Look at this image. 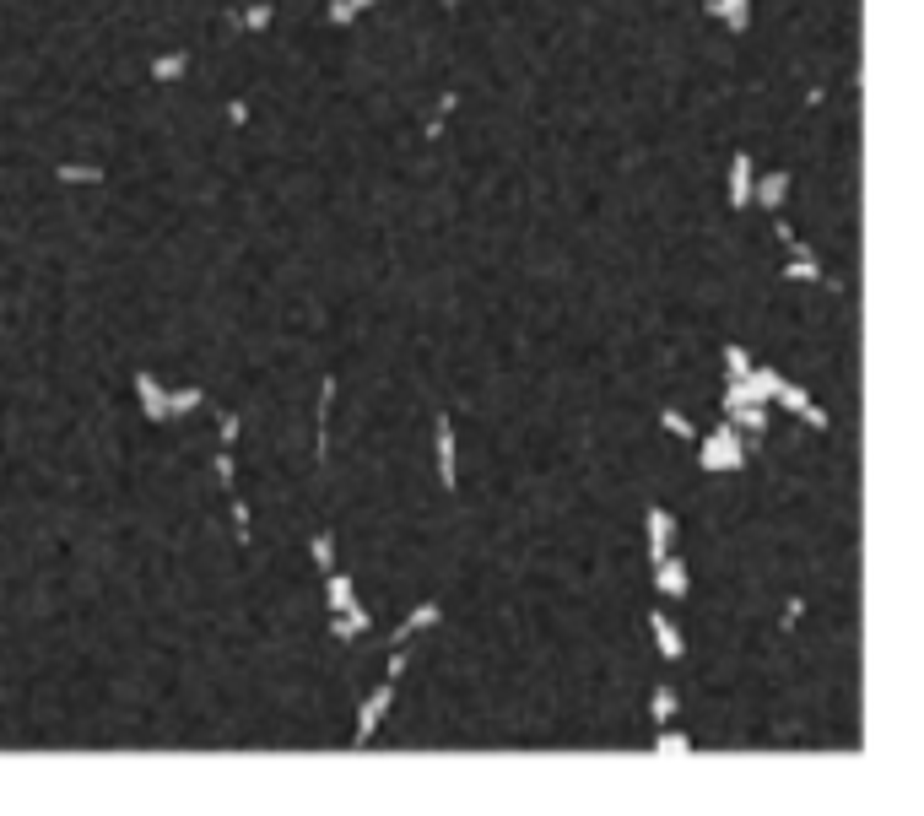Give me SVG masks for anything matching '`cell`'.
Wrapping results in <instances>:
<instances>
[{"instance_id":"6da1fadb","label":"cell","mask_w":924,"mask_h":816,"mask_svg":"<svg viewBox=\"0 0 924 816\" xmlns=\"http://www.w3.org/2000/svg\"><path fill=\"white\" fill-rule=\"evenodd\" d=\"M698 444V465L708 476H735L746 460H752V449H746V438H741V427H735L730 417L714 427L708 438H692Z\"/></svg>"},{"instance_id":"7a4b0ae2","label":"cell","mask_w":924,"mask_h":816,"mask_svg":"<svg viewBox=\"0 0 924 816\" xmlns=\"http://www.w3.org/2000/svg\"><path fill=\"white\" fill-rule=\"evenodd\" d=\"M433 444H438V487L454 498V492H460V438H454L449 411H438V417H433Z\"/></svg>"},{"instance_id":"3957f363","label":"cell","mask_w":924,"mask_h":816,"mask_svg":"<svg viewBox=\"0 0 924 816\" xmlns=\"http://www.w3.org/2000/svg\"><path fill=\"white\" fill-rule=\"evenodd\" d=\"M390 708H395V681L384 676L379 687H373L368 698H363V708H357V725H352V746H368L373 735H379V725H384V714H390Z\"/></svg>"},{"instance_id":"277c9868","label":"cell","mask_w":924,"mask_h":816,"mask_svg":"<svg viewBox=\"0 0 924 816\" xmlns=\"http://www.w3.org/2000/svg\"><path fill=\"white\" fill-rule=\"evenodd\" d=\"M773 400H779L784 411H795V417L806 422V427H816V433H827V427H833V417H827V411L811 400V390H806V384H789V379H784L779 390H773Z\"/></svg>"},{"instance_id":"5b68a950","label":"cell","mask_w":924,"mask_h":816,"mask_svg":"<svg viewBox=\"0 0 924 816\" xmlns=\"http://www.w3.org/2000/svg\"><path fill=\"white\" fill-rule=\"evenodd\" d=\"M336 390H341V379L325 373V379H319V411H314V460H319V471L330 465V406H336Z\"/></svg>"},{"instance_id":"8992f818","label":"cell","mask_w":924,"mask_h":816,"mask_svg":"<svg viewBox=\"0 0 924 816\" xmlns=\"http://www.w3.org/2000/svg\"><path fill=\"white\" fill-rule=\"evenodd\" d=\"M654 590H660L665 600H687V590H692V573H687V563H681L676 552H665L660 563H654Z\"/></svg>"},{"instance_id":"52a82bcc","label":"cell","mask_w":924,"mask_h":816,"mask_svg":"<svg viewBox=\"0 0 924 816\" xmlns=\"http://www.w3.org/2000/svg\"><path fill=\"white\" fill-rule=\"evenodd\" d=\"M130 384H136V400H141L146 422H168V384L157 379V373H146V368H141Z\"/></svg>"},{"instance_id":"ba28073f","label":"cell","mask_w":924,"mask_h":816,"mask_svg":"<svg viewBox=\"0 0 924 816\" xmlns=\"http://www.w3.org/2000/svg\"><path fill=\"white\" fill-rule=\"evenodd\" d=\"M325 633H330V638H341V644H352V638H363V633H373V617H368V611H363V600H357V606H346V611H330Z\"/></svg>"},{"instance_id":"9c48e42d","label":"cell","mask_w":924,"mask_h":816,"mask_svg":"<svg viewBox=\"0 0 924 816\" xmlns=\"http://www.w3.org/2000/svg\"><path fill=\"white\" fill-rule=\"evenodd\" d=\"M665 552H676V519H671V508L654 503L649 508V563H660Z\"/></svg>"},{"instance_id":"30bf717a","label":"cell","mask_w":924,"mask_h":816,"mask_svg":"<svg viewBox=\"0 0 924 816\" xmlns=\"http://www.w3.org/2000/svg\"><path fill=\"white\" fill-rule=\"evenodd\" d=\"M789 168H773V173H762V179L752 184V206H762V211H784V195H789Z\"/></svg>"},{"instance_id":"8fae6325","label":"cell","mask_w":924,"mask_h":816,"mask_svg":"<svg viewBox=\"0 0 924 816\" xmlns=\"http://www.w3.org/2000/svg\"><path fill=\"white\" fill-rule=\"evenodd\" d=\"M438 622H444V606H438V600H422L411 617H400V627L390 633V649L406 644V638H417V633H427V627H438Z\"/></svg>"},{"instance_id":"7c38bea8","label":"cell","mask_w":924,"mask_h":816,"mask_svg":"<svg viewBox=\"0 0 924 816\" xmlns=\"http://www.w3.org/2000/svg\"><path fill=\"white\" fill-rule=\"evenodd\" d=\"M649 633H654V649L665 654V660H681V654H687V644H681V627L665 617V611H649Z\"/></svg>"},{"instance_id":"4fadbf2b","label":"cell","mask_w":924,"mask_h":816,"mask_svg":"<svg viewBox=\"0 0 924 816\" xmlns=\"http://www.w3.org/2000/svg\"><path fill=\"white\" fill-rule=\"evenodd\" d=\"M752 206V152H735L730 157V211Z\"/></svg>"},{"instance_id":"5bb4252c","label":"cell","mask_w":924,"mask_h":816,"mask_svg":"<svg viewBox=\"0 0 924 816\" xmlns=\"http://www.w3.org/2000/svg\"><path fill=\"white\" fill-rule=\"evenodd\" d=\"M708 17L725 22V33H746L752 28V0H708Z\"/></svg>"},{"instance_id":"9a60e30c","label":"cell","mask_w":924,"mask_h":816,"mask_svg":"<svg viewBox=\"0 0 924 816\" xmlns=\"http://www.w3.org/2000/svg\"><path fill=\"white\" fill-rule=\"evenodd\" d=\"M784 282L827 287V276H822V265H816V254H811V249H795V254H789V265H784Z\"/></svg>"},{"instance_id":"2e32d148","label":"cell","mask_w":924,"mask_h":816,"mask_svg":"<svg viewBox=\"0 0 924 816\" xmlns=\"http://www.w3.org/2000/svg\"><path fill=\"white\" fill-rule=\"evenodd\" d=\"M276 22V0H254L249 11H227V28H244V33H265Z\"/></svg>"},{"instance_id":"e0dca14e","label":"cell","mask_w":924,"mask_h":816,"mask_svg":"<svg viewBox=\"0 0 924 816\" xmlns=\"http://www.w3.org/2000/svg\"><path fill=\"white\" fill-rule=\"evenodd\" d=\"M184 71H190V49H168V55H157L152 65H146L152 82H179Z\"/></svg>"},{"instance_id":"ac0fdd59","label":"cell","mask_w":924,"mask_h":816,"mask_svg":"<svg viewBox=\"0 0 924 816\" xmlns=\"http://www.w3.org/2000/svg\"><path fill=\"white\" fill-rule=\"evenodd\" d=\"M325 606H330V611L357 606V590H352V579H346L341 568H330V573H325Z\"/></svg>"},{"instance_id":"d6986e66","label":"cell","mask_w":924,"mask_h":816,"mask_svg":"<svg viewBox=\"0 0 924 816\" xmlns=\"http://www.w3.org/2000/svg\"><path fill=\"white\" fill-rule=\"evenodd\" d=\"M654 757H692V735L660 725V735H654Z\"/></svg>"},{"instance_id":"ffe728a7","label":"cell","mask_w":924,"mask_h":816,"mask_svg":"<svg viewBox=\"0 0 924 816\" xmlns=\"http://www.w3.org/2000/svg\"><path fill=\"white\" fill-rule=\"evenodd\" d=\"M676 708H681L676 687H654V698H649V719H654V725H671Z\"/></svg>"},{"instance_id":"44dd1931","label":"cell","mask_w":924,"mask_h":816,"mask_svg":"<svg viewBox=\"0 0 924 816\" xmlns=\"http://www.w3.org/2000/svg\"><path fill=\"white\" fill-rule=\"evenodd\" d=\"M730 422L741 427V433H752V444L762 433H768V406H741V411H730Z\"/></svg>"},{"instance_id":"7402d4cb","label":"cell","mask_w":924,"mask_h":816,"mask_svg":"<svg viewBox=\"0 0 924 816\" xmlns=\"http://www.w3.org/2000/svg\"><path fill=\"white\" fill-rule=\"evenodd\" d=\"M55 179L60 184H103V163H60Z\"/></svg>"},{"instance_id":"603a6c76","label":"cell","mask_w":924,"mask_h":816,"mask_svg":"<svg viewBox=\"0 0 924 816\" xmlns=\"http://www.w3.org/2000/svg\"><path fill=\"white\" fill-rule=\"evenodd\" d=\"M308 557H314V568H319V573H330V568H336V535L319 530L314 541H308Z\"/></svg>"},{"instance_id":"cb8c5ba5","label":"cell","mask_w":924,"mask_h":816,"mask_svg":"<svg viewBox=\"0 0 924 816\" xmlns=\"http://www.w3.org/2000/svg\"><path fill=\"white\" fill-rule=\"evenodd\" d=\"M227 508H233V525H238V546H254V519H249V503L238 498V487L227 492Z\"/></svg>"},{"instance_id":"d4e9b609","label":"cell","mask_w":924,"mask_h":816,"mask_svg":"<svg viewBox=\"0 0 924 816\" xmlns=\"http://www.w3.org/2000/svg\"><path fill=\"white\" fill-rule=\"evenodd\" d=\"M200 406H206V390H195V384L190 390H168V422L184 417V411H200Z\"/></svg>"},{"instance_id":"484cf974","label":"cell","mask_w":924,"mask_h":816,"mask_svg":"<svg viewBox=\"0 0 924 816\" xmlns=\"http://www.w3.org/2000/svg\"><path fill=\"white\" fill-rule=\"evenodd\" d=\"M752 373V352L741 341H725V379H746Z\"/></svg>"},{"instance_id":"4316f807","label":"cell","mask_w":924,"mask_h":816,"mask_svg":"<svg viewBox=\"0 0 924 816\" xmlns=\"http://www.w3.org/2000/svg\"><path fill=\"white\" fill-rule=\"evenodd\" d=\"M660 427H665L671 438H681V444H692V438H698V427L681 417V411H660Z\"/></svg>"},{"instance_id":"83f0119b","label":"cell","mask_w":924,"mask_h":816,"mask_svg":"<svg viewBox=\"0 0 924 816\" xmlns=\"http://www.w3.org/2000/svg\"><path fill=\"white\" fill-rule=\"evenodd\" d=\"M211 465H217V487H222V492H233V487H238V460H233V449H222Z\"/></svg>"},{"instance_id":"f1b7e54d","label":"cell","mask_w":924,"mask_h":816,"mask_svg":"<svg viewBox=\"0 0 924 816\" xmlns=\"http://www.w3.org/2000/svg\"><path fill=\"white\" fill-rule=\"evenodd\" d=\"M460 109V92H444V98H438V109H433V119H427V136H438V130H444V119Z\"/></svg>"},{"instance_id":"f546056e","label":"cell","mask_w":924,"mask_h":816,"mask_svg":"<svg viewBox=\"0 0 924 816\" xmlns=\"http://www.w3.org/2000/svg\"><path fill=\"white\" fill-rule=\"evenodd\" d=\"M325 22H330V28H352V22H357V6H352V0H330V6H325Z\"/></svg>"},{"instance_id":"4dcf8cb0","label":"cell","mask_w":924,"mask_h":816,"mask_svg":"<svg viewBox=\"0 0 924 816\" xmlns=\"http://www.w3.org/2000/svg\"><path fill=\"white\" fill-rule=\"evenodd\" d=\"M217 433H222V449H233V444H238V433H244V422H238L233 411H227V417H217Z\"/></svg>"},{"instance_id":"1f68e13d","label":"cell","mask_w":924,"mask_h":816,"mask_svg":"<svg viewBox=\"0 0 924 816\" xmlns=\"http://www.w3.org/2000/svg\"><path fill=\"white\" fill-rule=\"evenodd\" d=\"M227 125H249V103H244V98L227 103Z\"/></svg>"},{"instance_id":"d6a6232c","label":"cell","mask_w":924,"mask_h":816,"mask_svg":"<svg viewBox=\"0 0 924 816\" xmlns=\"http://www.w3.org/2000/svg\"><path fill=\"white\" fill-rule=\"evenodd\" d=\"M357 6V17H363V11H373V6H384V0H352Z\"/></svg>"}]
</instances>
